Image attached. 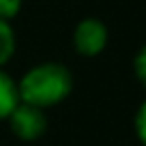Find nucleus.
I'll return each instance as SVG.
<instances>
[{
    "label": "nucleus",
    "instance_id": "1",
    "mask_svg": "<svg viewBox=\"0 0 146 146\" xmlns=\"http://www.w3.org/2000/svg\"><path fill=\"white\" fill-rule=\"evenodd\" d=\"M71 89H73V78L68 68L55 62L30 68L18 82L21 103H27L41 110L62 103L71 94Z\"/></svg>",
    "mask_w": 146,
    "mask_h": 146
},
{
    "label": "nucleus",
    "instance_id": "2",
    "mask_svg": "<svg viewBox=\"0 0 146 146\" xmlns=\"http://www.w3.org/2000/svg\"><path fill=\"white\" fill-rule=\"evenodd\" d=\"M7 119H9L11 132L18 139H25V141L39 139L46 132V128H48V121H46L43 110L41 107H34V105H27V103H18Z\"/></svg>",
    "mask_w": 146,
    "mask_h": 146
},
{
    "label": "nucleus",
    "instance_id": "3",
    "mask_svg": "<svg viewBox=\"0 0 146 146\" xmlns=\"http://www.w3.org/2000/svg\"><path fill=\"white\" fill-rule=\"evenodd\" d=\"M73 43H75V50H78L80 55L94 57V55H98V52L105 48V43H107V27H105L98 18H84V21L75 27Z\"/></svg>",
    "mask_w": 146,
    "mask_h": 146
},
{
    "label": "nucleus",
    "instance_id": "4",
    "mask_svg": "<svg viewBox=\"0 0 146 146\" xmlns=\"http://www.w3.org/2000/svg\"><path fill=\"white\" fill-rule=\"evenodd\" d=\"M18 103H21L18 84L5 71H0V119H7Z\"/></svg>",
    "mask_w": 146,
    "mask_h": 146
},
{
    "label": "nucleus",
    "instance_id": "5",
    "mask_svg": "<svg viewBox=\"0 0 146 146\" xmlns=\"http://www.w3.org/2000/svg\"><path fill=\"white\" fill-rule=\"evenodd\" d=\"M14 46H16V39H14V30L9 27L7 21H0V66L9 62V57L14 55Z\"/></svg>",
    "mask_w": 146,
    "mask_h": 146
},
{
    "label": "nucleus",
    "instance_id": "6",
    "mask_svg": "<svg viewBox=\"0 0 146 146\" xmlns=\"http://www.w3.org/2000/svg\"><path fill=\"white\" fill-rule=\"evenodd\" d=\"M21 9V0H0V21H7L14 18Z\"/></svg>",
    "mask_w": 146,
    "mask_h": 146
},
{
    "label": "nucleus",
    "instance_id": "7",
    "mask_svg": "<svg viewBox=\"0 0 146 146\" xmlns=\"http://www.w3.org/2000/svg\"><path fill=\"white\" fill-rule=\"evenodd\" d=\"M135 128H137V137H139V139H141V144L146 146V100L141 103V107H139V112H137Z\"/></svg>",
    "mask_w": 146,
    "mask_h": 146
},
{
    "label": "nucleus",
    "instance_id": "8",
    "mask_svg": "<svg viewBox=\"0 0 146 146\" xmlns=\"http://www.w3.org/2000/svg\"><path fill=\"white\" fill-rule=\"evenodd\" d=\"M135 73H137V78H139V82L146 87V46L137 52V57H135Z\"/></svg>",
    "mask_w": 146,
    "mask_h": 146
}]
</instances>
